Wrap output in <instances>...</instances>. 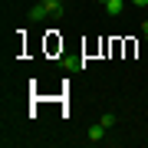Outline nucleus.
I'll return each mask as SVG.
<instances>
[{
	"label": "nucleus",
	"instance_id": "1",
	"mask_svg": "<svg viewBox=\"0 0 148 148\" xmlns=\"http://www.w3.org/2000/svg\"><path fill=\"white\" fill-rule=\"evenodd\" d=\"M43 16H53L46 3H36V7H30V20H43Z\"/></svg>",
	"mask_w": 148,
	"mask_h": 148
},
{
	"label": "nucleus",
	"instance_id": "2",
	"mask_svg": "<svg viewBox=\"0 0 148 148\" xmlns=\"http://www.w3.org/2000/svg\"><path fill=\"white\" fill-rule=\"evenodd\" d=\"M106 10H109V16H119L122 10H125V0H109V3H106Z\"/></svg>",
	"mask_w": 148,
	"mask_h": 148
},
{
	"label": "nucleus",
	"instance_id": "3",
	"mask_svg": "<svg viewBox=\"0 0 148 148\" xmlns=\"http://www.w3.org/2000/svg\"><path fill=\"white\" fill-rule=\"evenodd\" d=\"M102 138H106V125L99 122V125H92V128H89V142H102Z\"/></svg>",
	"mask_w": 148,
	"mask_h": 148
},
{
	"label": "nucleus",
	"instance_id": "4",
	"mask_svg": "<svg viewBox=\"0 0 148 148\" xmlns=\"http://www.w3.org/2000/svg\"><path fill=\"white\" fill-rule=\"evenodd\" d=\"M99 122H102V125H106V128H112V125H115V115H112V112H106V115H102Z\"/></svg>",
	"mask_w": 148,
	"mask_h": 148
},
{
	"label": "nucleus",
	"instance_id": "5",
	"mask_svg": "<svg viewBox=\"0 0 148 148\" xmlns=\"http://www.w3.org/2000/svg\"><path fill=\"white\" fill-rule=\"evenodd\" d=\"M132 7H148V0H128Z\"/></svg>",
	"mask_w": 148,
	"mask_h": 148
},
{
	"label": "nucleus",
	"instance_id": "6",
	"mask_svg": "<svg viewBox=\"0 0 148 148\" xmlns=\"http://www.w3.org/2000/svg\"><path fill=\"white\" fill-rule=\"evenodd\" d=\"M142 33H145V40H148V20H145V23H142Z\"/></svg>",
	"mask_w": 148,
	"mask_h": 148
},
{
	"label": "nucleus",
	"instance_id": "7",
	"mask_svg": "<svg viewBox=\"0 0 148 148\" xmlns=\"http://www.w3.org/2000/svg\"><path fill=\"white\" fill-rule=\"evenodd\" d=\"M99 3H102V7H106V3H109V0H99Z\"/></svg>",
	"mask_w": 148,
	"mask_h": 148
},
{
	"label": "nucleus",
	"instance_id": "8",
	"mask_svg": "<svg viewBox=\"0 0 148 148\" xmlns=\"http://www.w3.org/2000/svg\"><path fill=\"white\" fill-rule=\"evenodd\" d=\"M63 3H66V0H63Z\"/></svg>",
	"mask_w": 148,
	"mask_h": 148
}]
</instances>
